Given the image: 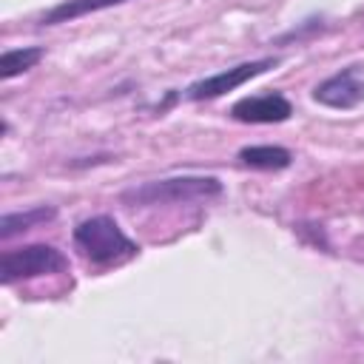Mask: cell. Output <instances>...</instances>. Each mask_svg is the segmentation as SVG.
Returning <instances> with one entry per match:
<instances>
[{
    "label": "cell",
    "instance_id": "1",
    "mask_svg": "<svg viewBox=\"0 0 364 364\" xmlns=\"http://www.w3.org/2000/svg\"><path fill=\"white\" fill-rule=\"evenodd\" d=\"M222 193V182L216 176H171L154 179L128 188L119 199L131 208H151V205H173V202H193V199H213Z\"/></svg>",
    "mask_w": 364,
    "mask_h": 364
},
{
    "label": "cell",
    "instance_id": "2",
    "mask_svg": "<svg viewBox=\"0 0 364 364\" xmlns=\"http://www.w3.org/2000/svg\"><path fill=\"white\" fill-rule=\"evenodd\" d=\"M74 245L94 264H119V262H125V259H131V256L139 253V247L105 213L91 216V219H82L74 228Z\"/></svg>",
    "mask_w": 364,
    "mask_h": 364
},
{
    "label": "cell",
    "instance_id": "3",
    "mask_svg": "<svg viewBox=\"0 0 364 364\" xmlns=\"http://www.w3.org/2000/svg\"><path fill=\"white\" fill-rule=\"evenodd\" d=\"M65 264H68V259L54 245H26V247L3 253V259H0V282L3 284H14L20 279L60 273V270H65Z\"/></svg>",
    "mask_w": 364,
    "mask_h": 364
},
{
    "label": "cell",
    "instance_id": "4",
    "mask_svg": "<svg viewBox=\"0 0 364 364\" xmlns=\"http://www.w3.org/2000/svg\"><path fill=\"white\" fill-rule=\"evenodd\" d=\"M276 65H279L276 57H262V60L239 63V65H233V68H225V71H219V74H210V77H202V80L191 82V85L185 88V97L193 100V102L222 97V94H228V91H233V88L245 85L247 80H253V77H259V74H264L267 68H276Z\"/></svg>",
    "mask_w": 364,
    "mask_h": 364
},
{
    "label": "cell",
    "instance_id": "5",
    "mask_svg": "<svg viewBox=\"0 0 364 364\" xmlns=\"http://www.w3.org/2000/svg\"><path fill=\"white\" fill-rule=\"evenodd\" d=\"M313 100L327 108H338V111L355 108L358 102H364V68L347 65V68L336 71L333 77L321 80L313 88Z\"/></svg>",
    "mask_w": 364,
    "mask_h": 364
},
{
    "label": "cell",
    "instance_id": "6",
    "mask_svg": "<svg viewBox=\"0 0 364 364\" xmlns=\"http://www.w3.org/2000/svg\"><path fill=\"white\" fill-rule=\"evenodd\" d=\"M290 114H293V105L282 94H253V97H242L230 105V117L236 122H247V125L284 122Z\"/></svg>",
    "mask_w": 364,
    "mask_h": 364
},
{
    "label": "cell",
    "instance_id": "7",
    "mask_svg": "<svg viewBox=\"0 0 364 364\" xmlns=\"http://www.w3.org/2000/svg\"><path fill=\"white\" fill-rule=\"evenodd\" d=\"M239 159L247 168H259V171H282L290 165L293 154L282 145H247L239 151Z\"/></svg>",
    "mask_w": 364,
    "mask_h": 364
},
{
    "label": "cell",
    "instance_id": "8",
    "mask_svg": "<svg viewBox=\"0 0 364 364\" xmlns=\"http://www.w3.org/2000/svg\"><path fill=\"white\" fill-rule=\"evenodd\" d=\"M119 3H128V0H63L60 6H54L43 14V26L68 23V20H77L82 14L102 11V9H111V6H119Z\"/></svg>",
    "mask_w": 364,
    "mask_h": 364
},
{
    "label": "cell",
    "instance_id": "9",
    "mask_svg": "<svg viewBox=\"0 0 364 364\" xmlns=\"http://www.w3.org/2000/svg\"><path fill=\"white\" fill-rule=\"evenodd\" d=\"M54 216H57V210L54 208H46V205L28 208V210H20V213H6L0 219V239L9 242L17 233H26V230H31V228H37L43 222H51Z\"/></svg>",
    "mask_w": 364,
    "mask_h": 364
},
{
    "label": "cell",
    "instance_id": "10",
    "mask_svg": "<svg viewBox=\"0 0 364 364\" xmlns=\"http://www.w3.org/2000/svg\"><path fill=\"white\" fill-rule=\"evenodd\" d=\"M43 57H46V48H40V46L6 48L3 57H0V77H3V80H11V77H17V74L34 68Z\"/></svg>",
    "mask_w": 364,
    "mask_h": 364
}]
</instances>
